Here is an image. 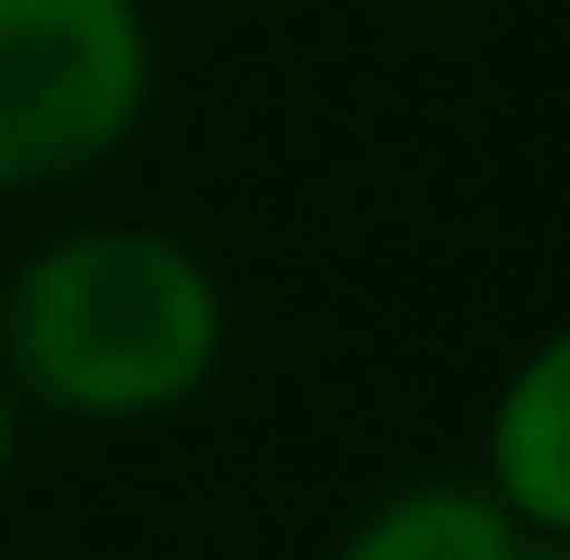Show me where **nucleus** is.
Returning <instances> with one entry per match:
<instances>
[{"instance_id":"1","label":"nucleus","mask_w":570,"mask_h":560,"mask_svg":"<svg viewBox=\"0 0 570 560\" xmlns=\"http://www.w3.org/2000/svg\"><path fill=\"white\" fill-rule=\"evenodd\" d=\"M230 361V291L160 220H70L0 281V381L70 431L180 421Z\"/></svg>"},{"instance_id":"2","label":"nucleus","mask_w":570,"mask_h":560,"mask_svg":"<svg viewBox=\"0 0 570 560\" xmlns=\"http://www.w3.org/2000/svg\"><path fill=\"white\" fill-rule=\"evenodd\" d=\"M160 100L150 0H0V200L80 190Z\"/></svg>"},{"instance_id":"3","label":"nucleus","mask_w":570,"mask_h":560,"mask_svg":"<svg viewBox=\"0 0 570 560\" xmlns=\"http://www.w3.org/2000/svg\"><path fill=\"white\" fill-rule=\"evenodd\" d=\"M481 491L521 521L570 541V341H531L481 421Z\"/></svg>"},{"instance_id":"4","label":"nucleus","mask_w":570,"mask_h":560,"mask_svg":"<svg viewBox=\"0 0 570 560\" xmlns=\"http://www.w3.org/2000/svg\"><path fill=\"white\" fill-rule=\"evenodd\" d=\"M531 541H551V531H521L481 491V471H421V481H391L381 501H361L331 560H521Z\"/></svg>"},{"instance_id":"5","label":"nucleus","mask_w":570,"mask_h":560,"mask_svg":"<svg viewBox=\"0 0 570 560\" xmlns=\"http://www.w3.org/2000/svg\"><path fill=\"white\" fill-rule=\"evenodd\" d=\"M20 421H30V411H20V391L0 381V491H10V471H20Z\"/></svg>"},{"instance_id":"6","label":"nucleus","mask_w":570,"mask_h":560,"mask_svg":"<svg viewBox=\"0 0 570 560\" xmlns=\"http://www.w3.org/2000/svg\"><path fill=\"white\" fill-rule=\"evenodd\" d=\"M521 560H570V541H531V551H521Z\"/></svg>"}]
</instances>
